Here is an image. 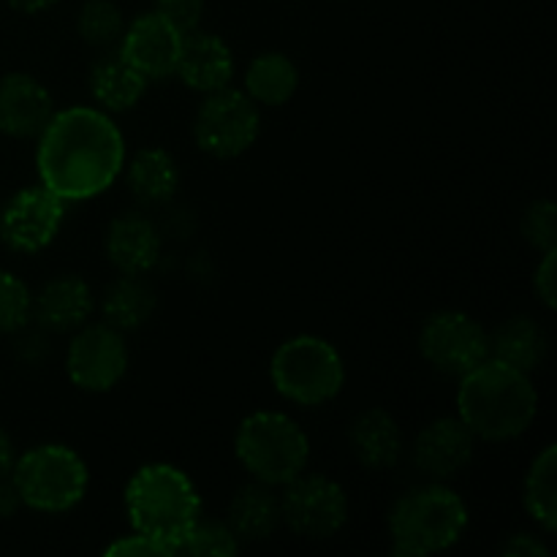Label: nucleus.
I'll use <instances>...</instances> for the list:
<instances>
[{
    "label": "nucleus",
    "instance_id": "nucleus-1",
    "mask_svg": "<svg viewBox=\"0 0 557 557\" xmlns=\"http://www.w3.org/2000/svg\"><path fill=\"white\" fill-rule=\"evenodd\" d=\"M36 139L38 183L65 205L96 199L123 174V131L103 109H60Z\"/></svg>",
    "mask_w": 557,
    "mask_h": 557
},
{
    "label": "nucleus",
    "instance_id": "nucleus-2",
    "mask_svg": "<svg viewBox=\"0 0 557 557\" xmlns=\"http://www.w3.org/2000/svg\"><path fill=\"white\" fill-rule=\"evenodd\" d=\"M536 413L539 392L531 375L493 357L462 375L457 386V417L476 441L504 444L520 438Z\"/></svg>",
    "mask_w": 557,
    "mask_h": 557
},
{
    "label": "nucleus",
    "instance_id": "nucleus-3",
    "mask_svg": "<svg viewBox=\"0 0 557 557\" xmlns=\"http://www.w3.org/2000/svg\"><path fill=\"white\" fill-rule=\"evenodd\" d=\"M131 531L177 555L185 536L201 517V498L183 468L172 462H147L128 479L123 493Z\"/></svg>",
    "mask_w": 557,
    "mask_h": 557
},
{
    "label": "nucleus",
    "instance_id": "nucleus-4",
    "mask_svg": "<svg viewBox=\"0 0 557 557\" xmlns=\"http://www.w3.org/2000/svg\"><path fill=\"white\" fill-rule=\"evenodd\" d=\"M468 506L444 482L408 490L389 509V542L397 557H430L455 547L468 531Z\"/></svg>",
    "mask_w": 557,
    "mask_h": 557
},
{
    "label": "nucleus",
    "instance_id": "nucleus-5",
    "mask_svg": "<svg viewBox=\"0 0 557 557\" xmlns=\"http://www.w3.org/2000/svg\"><path fill=\"white\" fill-rule=\"evenodd\" d=\"M234 455L253 482L283 487L308 471L310 438L281 411H256L234 433Z\"/></svg>",
    "mask_w": 557,
    "mask_h": 557
},
{
    "label": "nucleus",
    "instance_id": "nucleus-6",
    "mask_svg": "<svg viewBox=\"0 0 557 557\" xmlns=\"http://www.w3.org/2000/svg\"><path fill=\"white\" fill-rule=\"evenodd\" d=\"M270 381L277 395L294 406H326L346 386V362L324 337L297 335L272 354Z\"/></svg>",
    "mask_w": 557,
    "mask_h": 557
},
{
    "label": "nucleus",
    "instance_id": "nucleus-7",
    "mask_svg": "<svg viewBox=\"0 0 557 557\" xmlns=\"http://www.w3.org/2000/svg\"><path fill=\"white\" fill-rule=\"evenodd\" d=\"M9 476L22 506L38 515H65L76 509L90 487L87 462L65 444H41L16 455Z\"/></svg>",
    "mask_w": 557,
    "mask_h": 557
},
{
    "label": "nucleus",
    "instance_id": "nucleus-8",
    "mask_svg": "<svg viewBox=\"0 0 557 557\" xmlns=\"http://www.w3.org/2000/svg\"><path fill=\"white\" fill-rule=\"evenodd\" d=\"M261 134L259 103L245 90L221 87L207 92L194 117V141L212 158H239L256 145Z\"/></svg>",
    "mask_w": 557,
    "mask_h": 557
},
{
    "label": "nucleus",
    "instance_id": "nucleus-9",
    "mask_svg": "<svg viewBox=\"0 0 557 557\" xmlns=\"http://www.w3.org/2000/svg\"><path fill=\"white\" fill-rule=\"evenodd\" d=\"M281 522L302 539H332L348 522V495L335 479L299 473L281 493Z\"/></svg>",
    "mask_w": 557,
    "mask_h": 557
},
{
    "label": "nucleus",
    "instance_id": "nucleus-10",
    "mask_svg": "<svg viewBox=\"0 0 557 557\" xmlns=\"http://www.w3.org/2000/svg\"><path fill=\"white\" fill-rule=\"evenodd\" d=\"M419 351L433 370L462 379L490 359V332L462 310H438L422 324Z\"/></svg>",
    "mask_w": 557,
    "mask_h": 557
},
{
    "label": "nucleus",
    "instance_id": "nucleus-11",
    "mask_svg": "<svg viewBox=\"0 0 557 557\" xmlns=\"http://www.w3.org/2000/svg\"><path fill=\"white\" fill-rule=\"evenodd\" d=\"M128 359L123 332L109 324L87 321L71 337L69 351H65V373L76 389L103 395L125 379Z\"/></svg>",
    "mask_w": 557,
    "mask_h": 557
},
{
    "label": "nucleus",
    "instance_id": "nucleus-12",
    "mask_svg": "<svg viewBox=\"0 0 557 557\" xmlns=\"http://www.w3.org/2000/svg\"><path fill=\"white\" fill-rule=\"evenodd\" d=\"M65 221V201L38 185L16 190L0 210V239L16 253H38L49 248Z\"/></svg>",
    "mask_w": 557,
    "mask_h": 557
},
{
    "label": "nucleus",
    "instance_id": "nucleus-13",
    "mask_svg": "<svg viewBox=\"0 0 557 557\" xmlns=\"http://www.w3.org/2000/svg\"><path fill=\"white\" fill-rule=\"evenodd\" d=\"M120 58L134 65L147 82L174 76L183 49V33L169 25L158 11L131 20L120 36Z\"/></svg>",
    "mask_w": 557,
    "mask_h": 557
},
{
    "label": "nucleus",
    "instance_id": "nucleus-14",
    "mask_svg": "<svg viewBox=\"0 0 557 557\" xmlns=\"http://www.w3.org/2000/svg\"><path fill=\"white\" fill-rule=\"evenodd\" d=\"M476 455V435L466 428L460 417L433 419L419 430L411 446V460L422 476L446 482L471 466Z\"/></svg>",
    "mask_w": 557,
    "mask_h": 557
},
{
    "label": "nucleus",
    "instance_id": "nucleus-15",
    "mask_svg": "<svg viewBox=\"0 0 557 557\" xmlns=\"http://www.w3.org/2000/svg\"><path fill=\"white\" fill-rule=\"evenodd\" d=\"M52 114V92L36 76L25 71L0 76V134L11 139H36Z\"/></svg>",
    "mask_w": 557,
    "mask_h": 557
},
{
    "label": "nucleus",
    "instance_id": "nucleus-16",
    "mask_svg": "<svg viewBox=\"0 0 557 557\" xmlns=\"http://www.w3.org/2000/svg\"><path fill=\"white\" fill-rule=\"evenodd\" d=\"M103 250L120 275H145L161 259V234L145 212H123L107 226Z\"/></svg>",
    "mask_w": 557,
    "mask_h": 557
},
{
    "label": "nucleus",
    "instance_id": "nucleus-17",
    "mask_svg": "<svg viewBox=\"0 0 557 557\" xmlns=\"http://www.w3.org/2000/svg\"><path fill=\"white\" fill-rule=\"evenodd\" d=\"M185 87L196 92H215L228 87L234 76V54L232 47L221 36L207 30H194L183 36V49H180L177 71Z\"/></svg>",
    "mask_w": 557,
    "mask_h": 557
},
{
    "label": "nucleus",
    "instance_id": "nucleus-18",
    "mask_svg": "<svg viewBox=\"0 0 557 557\" xmlns=\"http://www.w3.org/2000/svg\"><path fill=\"white\" fill-rule=\"evenodd\" d=\"M96 313V294L79 275H60L33 297V319L49 332H76Z\"/></svg>",
    "mask_w": 557,
    "mask_h": 557
},
{
    "label": "nucleus",
    "instance_id": "nucleus-19",
    "mask_svg": "<svg viewBox=\"0 0 557 557\" xmlns=\"http://www.w3.org/2000/svg\"><path fill=\"white\" fill-rule=\"evenodd\" d=\"M348 446L359 466L368 471H389L403 460L406 438L392 413L384 408H368L348 428Z\"/></svg>",
    "mask_w": 557,
    "mask_h": 557
},
{
    "label": "nucleus",
    "instance_id": "nucleus-20",
    "mask_svg": "<svg viewBox=\"0 0 557 557\" xmlns=\"http://www.w3.org/2000/svg\"><path fill=\"white\" fill-rule=\"evenodd\" d=\"M226 522L239 542H267L281 528V495L270 484H245L228 504Z\"/></svg>",
    "mask_w": 557,
    "mask_h": 557
},
{
    "label": "nucleus",
    "instance_id": "nucleus-21",
    "mask_svg": "<svg viewBox=\"0 0 557 557\" xmlns=\"http://www.w3.org/2000/svg\"><path fill=\"white\" fill-rule=\"evenodd\" d=\"M549 354V337L539 321L531 315H515L506 319L498 330L490 335V357L509 368L522 370L531 375L533 370L542 368Z\"/></svg>",
    "mask_w": 557,
    "mask_h": 557
},
{
    "label": "nucleus",
    "instance_id": "nucleus-22",
    "mask_svg": "<svg viewBox=\"0 0 557 557\" xmlns=\"http://www.w3.org/2000/svg\"><path fill=\"white\" fill-rule=\"evenodd\" d=\"M147 79L120 58V52L103 54L90 69V96L103 112H128L141 101Z\"/></svg>",
    "mask_w": 557,
    "mask_h": 557
},
{
    "label": "nucleus",
    "instance_id": "nucleus-23",
    "mask_svg": "<svg viewBox=\"0 0 557 557\" xmlns=\"http://www.w3.org/2000/svg\"><path fill=\"white\" fill-rule=\"evenodd\" d=\"M125 183L141 205H166L180 188V166L172 152L147 147L125 163Z\"/></svg>",
    "mask_w": 557,
    "mask_h": 557
},
{
    "label": "nucleus",
    "instance_id": "nucleus-24",
    "mask_svg": "<svg viewBox=\"0 0 557 557\" xmlns=\"http://www.w3.org/2000/svg\"><path fill=\"white\" fill-rule=\"evenodd\" d=\"M156 288L141 275H120L107 288L101 302L103 324L114 326L117 332H134L145 326L156 313Z\"/></svg>",
    "mask_w": 557,
    "mask_h": 557
},
{
    "label": "nucleus",
    "instance_id": "nucleus-25",
    "mask_svg": "<svg viewBox=\"0 0 557 557\" xmlns=\"http://www.w3.org/2000/svg\"><path fill=\"white\" fill-rule=\"evenodd\" d=\"M299 87V69L288 54L261 52L245 71V87L248 98L259 107H283L294 98Z\"/></svg>",
    "mask_w": 557,
    "mask_h": 557
},
{
    "label": "nucleus",
    "instance_id": "nucleus-26",
    "mask_svg": "<svg viewBox=\"0 0 557 557\" xmlns=\"http://www.w3.org/2000/svg\"><path fill=\"white\" fill-rule=\"evenodd\" d=\"M522 504L531 520L544 533H555L557 528V446L547 444L539 451L536 460L528 468L522 484Z\"/></svg>",
    "mask_w": 557,
    "mask_h": 557
},
{
    "label": "nucleus",
    "instance_id": "nucleus-27",
    "mask_svg": "<svg viewBox=\"0 0 557 557\" xmlns=\"http://www.w3.org/2000/svg\"><path fill=\"white\" fill-rule=\"evenodd\" d=\"M76 30H79L82 41L90 47H112L125 30L123 11L114 0H87L76 16Z\"/></svg>",
    "mask_w": 557,
    "mask_h": 557
},
{
    "label": "nucleus",
    "instance_id": "nucleus-28",
    "mask_svg": "<svg viewBox=\"0 0 557 557\" xmlns=\"http://www.w3.org/2000/svg\"><path fill=\"white\" fill-rule=\"evenodd\" d=\"M239 547H243V542L228 528V522L199 517L188 531V536H185L180 553H188L194 557H234L239 553Z\"/></svg>",
    "mask_w": 557,
    "mask_h": 557
},
{
    "label": "nucleus",
    "instance_id": "nucleus-29",
    "mask_svg": "<svg viewBox=\"0 0 557 557\" xmlns=\"http://www.w3.org/2000/svg\"><path fill=\"white\" fill-rule=\"evenodd\" d=\"M33 319V294L25 281L0 270V335H14Z\"/></svg>",
    "mask_w": 557,
    "mask_h": 557
},
{
    "label": "nucleus",
    "instance_id": "nucleus-30",
    "mask_svg": "<svg viewBox=\"0 0 557 557\" xmlns=\"http://www.w3.org/2000/svg\"><path fill=\"white\" fill-rule=\"evenodd\" d=\"M522 237L539 253L557 248V207L553 199H539L528 207L525 215H522Z\"/></svg>",
    "mask_w": 557,
    "mask_h": 557
},
{
    "label": "nucleus",
    "instance_id": "nucleus-31",
    "mask_svg": "<svg viewBox=\"0 0 557 557\" xmlns=\"http://www.w3.org/2000/svg\"><path fill=\"white\" fill-rule=\"evenodd\" d=\"M183 36L199 30L205 20V0H156V9Z\"/></svg>",
    "mask_w": 557,
    "mask_h": 557
},
{
    "label": "nucleus",
    "instance_id": "nucleus-32",
    "mask_svg": "<svg viewBox=\"0 0 557 557\" xmlns=\"http://www.w3.org/2000/svg\"><path fill=\"white\" fill-rule=\"evenodd\" d=\"M107 557H172L161 544H156L152 539L141 536V533L131 531L128 536L114 539L109 547H103Z\"/></svg>",
    "mask_w": 557,
    "mask_h": 557
},
{
    "label": "nucleus",
    "instance_id": "nucleus-33",
    "mask_svg": "<svg viewBox=\"0 0 557 557\" xmlns=\"http://www.w3.org/2000/svg\"><path fill=\"white\" fill-rule=\"evenodd\" d=\"M533 288H536V297L542 299V305L547 310H555L557 305V248L542 253L536 272H533Z\"/></svg>",
    "mask_w": 557,
    "mask_h": 557
},
{
    "label": "nucleus",
    "instance_id": "nucleus-34",
    "mask_svg": "<svg viewBox=\"0 0 557 557\" xmlns=\"http://www.w3.org/2000/svg\"><path fill=\"white\" fill-rule=\"evenodd\" d=\"M500 555L506 557H549V547L533 533H517L509 536V542L504 544Z\"/></svg>",
    "mask_w": 557,
    "mask_h": 557
},
{
    "label": "nucleus",
    "instance_id": "nucleus-35",
    "mask_svg": "<svg viewBox=\"0 0 557 557\" xmlns=\"http://www.w3.org/2000/svg\"><path fill=\"white\" fill-rule=\"evenodd\" d=\"M20 509H22L20 493H16L11 476H3L0 479V520H9V517H14Z\"/></svg>",
    "mask_w": 557,
    "mask_h": 557
},
{
    "label": "nucleus",
    "instance_id": "nucleus-36",
    "mask_svg": "<svg viewBox=\"0 0 557 557\" xmlns=\"http://www.w3.org/2000/svg\"><path fill=\"white\" fill-rule=\"evenodd\" d=\"M14 462H16L14 441H11V435L0 428V479L9 476L11 468H14Z\"/></svg>",
    "mask_w": 557,
    "mask_h": 557
},
{
    "label": "nucleus",
    "instance_id": "nucleus-37",
    "mask_svg": "<svg viewBox=\"0 0 557 557\" xmlns=\"http://www.w3.org/2000/svg\"><path fill=\"white\" fill-rule=\"evenodd\" d=\"M14 11L20 14H41V11H49L52 5H58L60 0H5Z\"/></svg>",
    "mask_w": 557,
    "mask_h": 557
}]
</instances>
